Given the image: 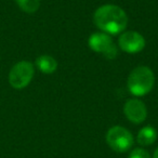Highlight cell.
<instances>
[{
  "label": "cell",
  "mask_w": 158,
  "mask_h": 158,
  "mask_svg": "<svg viewBox=\"0 0 158 158\" xmlns=\"http://www.w3.org/2000/svg\"><path fill=\"white\" fill-rule=\"evenodd\" d=\"M93 22L102 33L114 36L125 31L128 25V16L118 6L103 5L95 10Z\"/></svg>",
  "instance_id": "cell-1"
},
{
  "label": "cell",
  "mask_w": 158,
  "mask_h": 158,
  "mask_svg": "<svg viewBox=\"0 0 158 158\" xmlns=\"http://www.w3.org/2000/svg\"><path fill=\"white\" fill-rule=\"evenodd\" d=\"M155 85V75L147 66H138L133 68L128 76L127 87L130 93L135 97L148 94Z\"/></svg>",
  "instance_id": "cell-2"
},
{
  "label": "cell",
  "mask_w": 158,
  "mask_h": 158,
  "mask_svg": "<svg viewBox=\"0 0 158 158\" xmlns=\"http://www.w3.org/2000/svg\"><path fill=\"white\" fill-rule=\"evenodd\" d=\"M34 75H35L34 64L28 61H20L11 67L8 75V80L13 89L22 90L31 84Z\"/></svg>",
  "instance_id": "cell-3"
},
{
  "label": "cell",
  "mask_w": 158,
  "mask_h": 158,
  "mask_svg": "<svg viewBox=\"0 0 158 158\" xmlns=\"http://www.w3.org/2000/svg\"><path fill=\"white\" fill-rule=\"evenodd\" d=\"M105 140L107 145L117 153H126L133 146L134 139L132 133L125 127L114 126L106 133Z\"/></svg>",
  "instance_id": "cell-4"
},
{
  "label": "cell",
  "mask_w": 158,
  "mask_h": 158,
  "mask_svg": "<svg viewBox=\"0 0 158 158\" xmlns=\"http://www.w3.org/2000/svg\"><path fill=\"white\" fill-rule=\"evenodd\" d=\"M88 44L92 51L100 53L108 60H113L118 54V48L113 41L112 36L102 31L93 33L89 37Z\"/></svg>",
  "instance_id": "cell-5"
},
{
  "label": "cell",
  "mask_w": 158,
  "mask_h": 158,
  "mask_svg": "<svg viewBox=\"0 0 158 158\" xmlns=\"http://www.w3.org/2000/svg\"><path fill=\"white\" fill-rule=\"evenodd\" d=\"M118 47L126 53L135 54L145 48V38L135 31H123L118 38Z\"/></svg>",
  "instance_id": "cell-6"
},
{
  "label": "cell",
  "mask_w": 158,
  "mask_h": 158,
  "mask_svg": "<svg viewBox=\"0 0 158 158\" xmlns=\"http://www.w3.org/2000/svg\"><path fill=\"white\" fill-rule=\"evenodd\" d=\"M123 114L130 123L140 125L147 117L146 105L139 99H129L123 105Z\"/></svg>",
  "instance_id": "cell-7"
},
{
  "label": "cell",
  "mask_w": 158,
  "mask_h": 158,
  "mask_svg": "<svg viewBox=\"0 0 158 158\" xmlns=\"http://www.w3.org/2000/svg\"><path fill=\"white\" fill-rule=\"evenodd\" d=\"M157 130L152 126H145L142 129L139 130L138 135H136V141L141 146H149L154 144L157 140Z\"/></svg>",
  "instance_id": "cell-8"
},
{
  "label": "cell",
  "mask_w": 158,
  "mask_h": 158,
  "mask_svg": "<svg viewBox=\"0 0 158 158\" xmlns=\"http://www.w3.org/2000/svg\"><path fill=\"white\" fill-rule=\"evenodd\" d=\"M35 65L38 69L44 74H52L56 70L57 68V62L51 55H40L39 57L36 59Z\"/></svg>",
  "instance_id": "cell-9"
},
{
  "label": "cell",
  "mask_w": 158,
  "mask_h": 158,
  "mask_svg": "<svg viewBox=\"0 0 158 158\" xmlns=\"http://www.w3.org/2000/svg\"><path fill=\"white\" fill-rule=\"evenodd\" d=\"M15 2L26 13H35L40 7V0H15Z\"/></svg>",
  "instance_id": "cell-10"
},
{
  "label": "cell",
  "mask_w": 158,
  "mask_h": 158,
  "mask_svg": "<svg viewBox=\"0 0 158 158\" xmlns=\"http://www.w3.org/2000/svg\"><path fill=\"white\" fill-rule=\"evenodd\" d=\"M128 158H152V157L146 149L142 148V147H138V148H134L130 152Z\"/></svg>",
  "instance_id": "cell-11"
},
{
  "label": "cell",
  "mask_w": 158,
  "mask_h": 158,
  "mask_svg": "<svg viewBox=\"0 0 158 158\" xmlns=\"http://www.w3.org/2000/svg\"><path fill=\"white\" fill-rule=\"evenodd\" d=\"M152 158H158V147L155 149V152H154V154H153V157Z\"/></svg>",
  "instance_id": "cell-12"
}]
</instances>
